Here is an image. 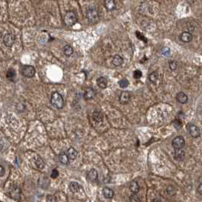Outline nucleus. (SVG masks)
Returning a JSON list of instances; mask_svg holds the SVG:
<instances>
[{
	"instance_id": "1",
	"label": "nucleus",
	"mask_w": 202,
	"mask_h": 202,
	"mask_svg": "<svg viewBox=\"0 0 202 202\" xmlns=\"http://www.w3.org/2000/svg\"><path fill=\"white\" fill-rule=\"evenodd\" d=\"M86 18L90 23L94 24L97 22L100 19V15L98 13L96 6L94 5H90L86 9Z\"/></svg>"
},
{
	"instance_id": "2",
	"label": "nucleus",
	"mask_w": 202,
	"mask_h": 202,
	"mask_svg": "<svg viewBox=\"0 0 202 202\" xmlns=\"http://www.w3.org/2000/svg\"><path fill=\"white\" fill-rule=\"evenodd\" d=\"M51 103L56 108L62 109L64 106V99L59 93L54 92L51 96Z\"/></svg>"
},
{
	"instance_id": "3",
	"label": "nucleus",
	"mask_w": 202,
	"mask_h": 202,
	"mask_svg": "<svg viewBox=\"0 0 202 202\" xmlns=\"http://www.w3.org/2000/svg\"><path fill=\"white\" fill-rule=\"evenodd\" d=\"M77 15L73 11H69L65 13L64 17V22L67 26H72L77 22Z\"/></svg>"
},
{
	"instance_id": "4",
	"label": "nucleus",
	"mask_w": 202,
	"mask_h": 202,
	"mask_svg": "<svg viewBox=\"0 0 202 202\" xmlns=\"http://www.w3.org/2000/svg\"><path fill=\"white\" fill-rule=\"evenodd\" d=\"M186 144V141L183 137L182 136H177L175 137L172 141V145L175 150H180L183 148Z\"/></svg>"
},
{
	"instance_id": "5",
	"label": "nucleus",
	"mask_w": 202,
	"mask_h": 202,
	"mask_svg": "<svg viewBox=\"0 0 202 202\" xmlns=\"http://www.w3.org/2000/svg\"><path fill=\"white\" fill-rule=\"evenodd\" d=\"M22 75L26 78H32L35 75L36 70L32 65H24L21 70Z\"/></svg>"
},
{
	"instance_id": "6",
	"label": "nucleus",
	"mask_w": 202,
	"mask_h": 202,
	"mask_svg": "<svg viewBox=\"0 0 202 202\" xmlns=\"http://www.w3.org/2000/svg\"><path fill=\"white\" fill-rule=\"evenodd\" d=\"M15 36L13 35L12 33H5L3 37V43L6 46L8 47H11L13 46V44H15Z\"/></svg>"
},
{
	"instance_id": "7",
	"label": "nucleus",
	"mask_w": 202,
	"mask_h": 202,
	"mask_svg": "<svg viewBox=\"0 0 202 202\" xmlns=\"http://www.w3.org/2000/svg\"><path fill=\"white\" fill-rule=\"evenodd\" d=\"M188 130L189 131V134L191 135V136L195 137V138L200 137L201 136V131L200 129H199V128H198L197 125L190 124V125H188Z\"/></svg>"
},
{
	"instance_id": "8",
	"label": "nucleus",
	"mask_w": 202,
	"mask_h": 202,
	"mask_svg": "<svg viewBox=\"0 0 202 202\" xmlns=\"http://www.w3.org/2000/svg\"><path fill=\"white\" fill-rule=\"evenodd\" d=\"M131 93L129 91H122L119 97V102L121 104H127L131 100Z\"/></svg>"
},
{
	"instance_id": "9",
	"label": "nucleus",
	"mask_w": 202,
	"mask_h": 202,
	"mask_svg": "<svg viewBox=\"0 0 202 202\" xmlns=\"http://www.w3.org/2000/svg\"><path fill=\"white\" fill-rule=\"evenodd\" d=\"M96 95L95 90L92 88H86L84 90V98L86 100H90L94 99V97Z\"/></svg>"
},
{
	"instance_id": "10",
	"label": "nucleus",
	"mask_w": 202,
	"mask_h": 202,
	"mask_svg": "<svg viewBox=\"0 0 202 202\" xmlns=\"http://www.w3.org/2000/svg\"><path fill=\"white\" fill-rule=\"evenodd\" d=\"M10 195L13 199L19 200V199H20V197H21V189H20L19 188L16 187V186H13V187L11 188Z\"/></svg>"
},
{
	"instance_id": "11",
	"label": "nucleus",
	"mask_w": 202,
	"mask_h": 202,
	"mask_svg": "<svg viewBox=\"0 0 202 202\" xmlns=\"http://www.w3.org/2000/svg\"><path fill=\"white\" fill-rule=\"evenodd\" d=\"M87 178H88V179L89 181L91 182H95L96 180H97V171L95 169H91L90 170H89L88 172V173H87Z\"/></svg>"
},
{
	"instance_id": "12",
	"label": "nucleus",
	"mask_w": 202,
	"mask_h": 202,
	"mask_svg": "<svg viewBox=\"0 0 202 202\" xmlns=\"http://www.w3.org/2000/svg\"><path fill=\"white\" fill-rule=\"evenodd\" d=\"M176 100H177L178 102L182 103V104H185V103H186L188 102V96L184 92H179L176 95Z\"/></svg>"
},
{
	"instance_id": "13",
	"label": "nucleus",
	"mask_w": 202,
	"mask_h": 202,
	"mask_svg": "<svg viewBox=\"0 0 202 202\" xmlns=\"http://www.w3.org/2000/svg\"><path fill=\"white\" fill-rule=\"evenodd\" d=\"M180 40L184 43H189L192 40V34L190 32H183L180 35Z\"/></svg>"
},
{
	"instance_id": "14",
	"label": "nucleus",
	"mask_w": 202,
	"mask_h": 202,
	"mask_svg": "<svg viewBox=\"0 0 202 202\" xmlns=\"http://www.w3.org/2000/svg\"><path fill=\"white\" fill-rule=\"evenodd\" d=\"M103 3L107 11H113L116 8V2L113 0H105Z\"/></svg>"
},
{
	"instance_id": "15",
	"label": "nucleus",
	"mask_w": 202,
	"mask_h": 202,
	"mask_svg": "<svg viewBox=\"0 0 202 202\" xmlns=\"http://www.w3.org/2000/svg\"><path fill=\"white\" fill-rule=\"evenodd\" d=\"M174 158L178 161H182L185 159V151L183 150H175Z\"/></svg>"
},
{
	"instance_id": "16",
	"label": "nucleus",
	"mask_w": 202,
	"mask_h": 202,
	"mask_svg": "<svg viewBox=\"0 0 202 202\" xmlns=\"http://www.w3.org/2000/svg\"><path fill=\"white\" fill-rule=\"evenodd\" d=\"M67 155H68V156H69V160H71V161H74V160H75L76 159V157H77L78 156V152L77 150H75L74 148H70L68 150V151H67Z\"/></svg>"
},
{
	"instance_id": "17",
	"label": "nucleus",
	"mask_w": 202,
	"mask_h": 202,
	"mask_svg": "<svg viewBox=\"0 0 202 202\" xmlns=\"http://www.w3.org/2000/svg\"><path fill=\"white\" fill-rule=\"evenodd\" d=\"M97 84L99 88L104 89V88H106V87H107L108 82H107V80H106L104 77H100L97 79Z\"/></svg>"
},
{
	"instance_id": "18",
	"label": "nucleus",
	"mask_w": 202,
	"mask_h": 202,
	"mask_svg": "<svg viewBox=\"0 0 202 202\" xmlns=\"http://www.w3.org/2000/svg\"><path fill=\"white\" fill-rule=\"evenodd\" d=\"M123 63V58L119 55H116L113 56V60H112V64L115 66H120Z\"/></svg>"
},
{
	"instance_id": "19",
	"label": "nucleus",
	"mask_w": 202,
	"mask_h": 202,
	"mask_svg": "<svg viewBox=\"0 0 202 202\" xmlns=\"http://www.w3.org/2000/svg\"><path fill=\"white\" fill-rule=\"evenodd\" d=\"M103 194L105 198H108V199L113 198V196H114V192L110 188H104L103 190Z\"/></svg>"
},
{
	"instance_id": "20",
	"label": "nucleus",
	"mask_w": 202,
	"mask_h": 202,
	"mask_svg": "<svg viewBox=\"0 0 202 202\" xmlns=\"http://www.w3.org/2000/svg\"><path fill=\"white\" fill-rule=\"evenodd\" d=\"M93 119H94V121L97 122H100L103 120V113L99 110H95L93 113Z\"/></svg>"
},
{
	"instance_id": "21",
	"label": "nucleus",
	"mask_w": 202,
	"mask_h": 202,
	"mask_svg": "<svg viewBox=\"0 0 202 202\" xmlns=\"http://www.w3.org/2000/svg\"><path fill=\"white\" fill-rule=\"evenodd\" d=\"M129 188L130 191H131L132 193H135V194H137L140 190L139 186H138V184H137L135 181H132L131 183H130Z\"/></svg>"
},
{
	"instance_id": "22",
	"label": "nucleus",
	"mask_w": 202,
	"mask_h": 202,
	"mask_svg": "<svg viewBox=\"0 0 202 202\" xmlns=\"http://www.w3.org/2000/svg\"><path fill=\"white\" fill-rule=\"evenodd\" d=\"M63 52H64V54H65V56L69 57L71 56V55L73 54V52H74V50H73L72 46H70V45H65L63 48Z\"/></svg>"
},
{
	"instance_id": "23",
	"label": "nucleus",
	"mask_w": 202,
	"mask_h": 202,
	"mask_svg": "<svg viewBox=\"0 0 202 202\" xmlns=\"http://www.w3.org/2000/svg\"><path fill=\"white\" fill-rule=\"evenodd\" d=\"M58 160L60 161V163H62L63 164H68L69 163V158L68 155L65 153H61L59 155H58Z\"/></svg>"
},
{
	"instance_id": "24",
	"label": "nucleus",
	"mask_w": 202,
	"mask_h": 202,
	"mask_svg": "<svg viewBox=\"0 0 202 202\" xmlns=\"http://www.w3.org/2000/svg\"><path fill=\"white\" fill-rule=\"evenodd\" d=\"M6 78L9 81H14L15 80V78H16V71L13 69H10L7 71Z\"/></svg>"
},
{
	"instance_id": "25",
	"label": "nucleus",
	"mask_w": 202,
	"mask_h": 202,
	"mask_svg": "<svg viewBox=\"0 0 202 202\" xmlns=\"http://www.w3.org/2000/svg\"><path fill=\"white\" fill-rule=\"evenodd\" d=\"M79 185L76 182H71L69 184V188L71 190V192H78V190H79Z\"/></svg>"
},
{
	"instance_id": "26",
	"label": "nucleus",
	"mask_w": 202,
	"mask_h": 202,
	"mask_svg": "<svg viewBox=\"0 0 202 202\" xmlns=\"http://www.w3.org/2000/svg\"><path fill=\"white\" fill-rule=\"evenodd\" d=\"M149 80L152 83H156L158 80V73L156 71H153L152 73H150L149 75Z\"/></svg>"
},
{
	"instance_id": "27",
	"label": "nucleus",
	"mask_w": 202,
	"mask_h": 202,
	"mask_svg": "<svg viewBox=\"0 0 202 202\" xmlns=\"http://www.w3.org/2000/svg\"><path fill=\"white\" fill-rule=\"evenodd\" d=\"M129 81L125 78H123V79L119 81V85L121 88H126L129 86Z\"/></svg>"
},
{
	"instance_id": "28",
	"label": "nucleus",
	"mask_w": 202,
	"mask_h": 202,
	"mask_svg": "<svg viewBox=\"0 0 202 202\" xmlns=\"http://www.w3.org/2000/svg\"><path fill=\"white\" fill-rule=\"evenodd\" d=\"M36 165L39 169H44L45 167V163L40 157H37V159H36Z\"/></svg>"
},
{
	"instance_id": "29",
	"label": "nucleus",
	"mask_w": 202,
	"mask_h": 202,
	"mask_svg": "<svg viewBox=\"0 0 202 202\" xmlns=\"http://www.w3.org/2000/svg\"><path fill=\"white\" fill-rule=\"evenodd\" d=\"M130 201L131 202H139L140 201V198L138 197L137 194H135V193H132L131 196L129 197Z\"/></svg>"
},
{
	"instance_id": "30",
	"label": "nucleus",
	"mask_w": 202,
	"mask_h": 202,
	"mask_svg": "<svg viewBox=\"0 0 202 202\" xmlns=\"http://www.w3.org/2000/svg\"><path fill=\"white\" fill-rule=\"evenodd\" d=\"M167 193L169 195H174L176 193V189L173 186H168L167 188Z\"/></svg>"
},
{
	"instance_id": "31",
	"label": "nucleus",
	"mask_w": 202,
	"mask_h": 202,
	"mask_svg": "<svg viewBox=\"0 0 202 202\" xmlns=\"http://www.w3.org/2000/svg\"><path fill=\"white\" fill-rule=\"evenodd\" d=\"M169 69H170L171 70L174 71V70H175L176 68H177V63L174 60L170 61V62L169 63Z\"/></svg>"
},
{
	"instance_id": "32",
	"label": "nucleus",
	"mask_w": 202,
	"mask_h": 202,
	"mask_svg": "<svg viewBox=\"0 0 202 202\" xmlns=\"http://www.w3.org/2000/svg\"><path fill=\"white\" fill-rule=\"evenodd\" d=\"M133 76L135 79H139V78H141L142 76L141 71H139V70H135L133 73Z\"/></svg>"
},
{
	"instance_id": "33",
	"label": "nucleus",
	"mask_w": 202,
	"mask_h": 202,
	"mask_svg": "<svg viewBox=\"0 0 202 202\" xmlns=\"http://www.w3.org/2000/svg\"><path fill=\"white\" fill-rule=\"evenodd\" d=\"M162 53L163 55L168 56L169 55V53H170V50H169L168 47H163V48L162 49Z\"/></svg>"
},
{
	"instance_id": "34",
	"label": "nucleus",
	"mask_w": 202,
	"mask_h": 202,
	"mask_svg": "<svg viewBox=\"0 0 202 202\" xmlns=\"http://www.w3.org/2000/svg\"><path fill=\"white\" fill-rule=\"evenodd\" d=\"M46 202H56V198L52 195H48L46 197Z\"/></svg>"
},
{
	"instance_id": "35",
	"label": "nucleus",
	"mask_w": 202,
	"mask_h": 202,
	"mask_svg": "<svg viewBox=\"0 0 202 202\" xmlns=\"http://www.w3.org/2000/svg\"><path fill=\"white\" fill-rule=\"evenodd\" d=\"M58 176V172L57 169H53V170L52 171V173H51V177L53 178V179H56V178H57Z\"/></svg>"
},
{
	"instance_id": "36",
	"label": "nucleus",
	"mask_w": 202,
	"mask_h": 202,
	"mask_svg": "<svg viewBox=\"0 0 202 202\" xmlns=\"http://www.w3.org/2000/svg\"><path fill=\"white\" fill-rule=\"evenodd\" d=\"M136 34H137V37L138 38V39H140V40H144V41H145V43H146V41H147V40H146V39H145V38H144V36L142 35L141 33H139V32H138V31H137V32H136Z\"/></svg>"
},
{
	"instance_id": "37",
	"label": "nucleus",
	"mask_w": 202,
	"mask_h": 202,
	"mask_svg": "<svg viewBox=\"0 0 202 202\" xmlns=\"http://www.w3.org/2000/svg\"><path fill=\"white\" fill-rule=\"evenodd\" d=\"M4 174H5L4 167H2V165H1V166H0V176H1V177H2V176L4 175Z\"/></svg>"
},
{
	"instance_id": "38",
	"label": "nucleus",
	"mask_w": 202,
	"mask_h": 202,
	"mask_svg": "<svg viewBox=\"0 0 202 202\" xmlns=\"http://www.w3.org/2000/svg\"><path fill=\"white\" fill-rule=\"evenodd\" d=\"M198 192L199 194L202 195V183H201L198 187Z\"/></svg>"
},
{
	"instance_id": "39",
	"label": "nucleus",
	"mask_w": 202,
	"mask_h": 202,
	"mask_svg": "<svg viewBox=\"0 0 202 202\" xmlns=\"http://www.w3.org/2000/svg\"><path fill=\"white\" fill-rule=\"evenodd\" d=\"M153 202H162L160 199H158V198H154V200H153Z\"/></svg>"
}]
</instances>
